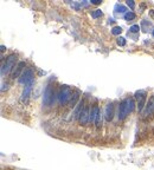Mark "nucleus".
I'll return each mask as SVG.
<instances>
[{
    "mask_svg": "<svg viewBox=\"0 0 154 170\" xmlns=\"http://www.w3.org/2000/svg\"><path fill=\"white\" fill-rule=\"evenodd\" d=\"M89 118H90V108L88 104H85L82 112L78 117V121H80V124L81 125H86L89 123Z\"/></svg>",
    "mask_w": 154,
    "mask_h": 170,
    "instance_id": "nucleus-6",
    "label": "nucleus"
},
{
    "mask_svg": "<svg viewBox=\"0 0 154 170\" xmlns=\"http://www.w3.org/2000/svg\"><path fill=\"white\" fill-rule=\"evenodd\" d=\"M103 15V12L101 11V9H95V11L91 12V17L93 18H100Z\"/></svg>",
    "mask_w": 154,
    "mask_h": 170,
    "instance_id": "nucleus-16",
    "label": "nucleus"
},
{
    "mask_svg": "<svg viewBox=\"0 0 154 170\" xmlns=\"http://www.w3.org/2000/svg\"><path fill=\"white\" fill-rule=\"evenodd\" d=\"M100 114V108L97 105H94L93 109H91V111H90V118H89V122L90 123H95L96 121V117H97V115Z\"/></svg>",
    "mask_w": 154,
    "mask_h": 170,
    "instance_id": "nucleus-11",
    "label": "nucleus"
},
{
    "mask_svg": "<svg viewBox=\"0 0 154 170\" xmlns=\"http://www.w3.org/2000/svg\"><path fill=\"white\" fill-rule=\"evenodd\" d=\"M153 103H154V98H153Z\"/></svg>",
    "mask_w": 154,
    "mask_h": 170,
    "instance_id": "nucleus-26",
    "label": "nucleus"
},
{
    "mask_svg": "<svg viewBox=\"0 0 154 170\" xmlns=\"http://www.w3.org/2000/svg\"><path fill=\"white\" fill-rule=\"evenodd\" d=\"M78 98H80V91H75V92H72V97H71V99H70V102H69V106L72 109V108H75L77 104V101H78Z\"/></svg>",
    "mask_w": 154,
    "mask_h": 170,
    "instance_id": "nucleus-13",
    "label": "nucleus"
},
{
    "mask_svg": "<svg viewBox=\"0 0 154 170\" xmlns=\"http://www.w3.org/2000/svg\"><path fill=\"white\" fill-rule=\"evenodd\" d=\"M135 98L138 99V110L139 112H142L143 108L146 105V99H147V95L145 91H138L135 93Z\"/></svg>",
    "mask_w": 154,
    "mask_h": 170,
    "instance_id": "nucleus-7",
    "label": "nucleus"
},
{
    "mask_svg": "<svg viewBox=\"0 0 154 170\" xmlns=\"http://www.w3.org/2000/svg\"><path fill=\"white\" fill-rule=\"evenodd\" d=\"M135 108V102L133 98H126L119 105V119L123 121Z\"/></svg>",
    "mask_w": 154,
    "mask_h": 170,
    "instance_id": "nucleus-1",
    "label": "nucleus"
},
{
    "mask_svg": "<svg viewBox=\"0 0 154 170\" xmlns=\"http://www.w3.org/2000/svg\"><path fill=\"white\" fill-rule=\"evenodd\" d=\"M1 60H3V64H1V76H5V75L11 72L12 69H14L16 62H17V56L16 54L8 56V58L6 59V63H4V59H1Z\"/></svg>",
    "mask_w": 154,
    "mask_h": 170,
    "instance_id": "nucleus-3",
    "label": "nucleus"
},
{
    "mask_svg": "<svg viewBox=\"0 0 154 170\" xmlns=\"http://www.w3.org/2000/svg\"><path fill=\"white\" fill-rule=\"evenodd\" d=\"M153 37H154V30H153Z\"/></svg>",
    "mask_w": 154,
    "mask_h": 170,
    "instance_id": "nucleus-25",
    "label": "nucleus"
},
{
    "mask_svg": "<svg viewBox=\"0 0 154 170\" xmlns=\"http://www.w3.org/2000/svg\"><path fill=\"white\" fill-rule=\"evenodd\" d=\"M83 108H84V102H83V101H80L78 103H77V106H76L75 111H74V118H78V117H80Z\"/></svg>",
    "mask_w": 154,
    "mask_h": 170,
    "instance_id": "nucleus-12",
    "label": "nucleus"
},
{
    "mask_svg": "<svg viewBox=\"0 0 154 170\" xmlns=\"http://www.w3.org/2000/svg\"><path fill=\"white\" fill-rule=\"evenodd\" d=\"M121 32H122V27H120V26H115V27H113V30H111V33L115 34V36L120 34Z\"/></svg>",
    "mask_w": 154,
    "mask_h": 170,
    "instance_id": "nucleus-17",
    "label": "nucleus"
},
{
    "mask_svg": "<svg viewBox=\"0 0 154 170\" xmlns=\"http://www.w3.org/2000/svg\"><path fill=\"white\" fill-rule=\"evenodd\" d=\"M24 67H25V62H19V63L16 65V67L13 69V71H12V73H11V78H12V79H16V78L19 79V76H20V73L24 72V71H23Z\"/></svg>",
    "mask_w": 154,
    "mask_h": 170,
    "instance_id": "nucleus-8",
    "label": "nucleus"
},
{
    "mask_svg": "<svg viewBox=\"0 0 154 170\" xmlns=\"http://www.w3.org/2000/svg\"><path fill=\"white\" fill-rule=\"evenodd\" d=\"M32 85H33V84L25 85V89H24V91H23V93H22V97H20V101H22L23 103L27 101L28 96H30V93H31V91H32Z\"/></svg>",
    "mask_w": 154,
    "mask_h": 170,
    "instance_id": "nucleus-10",
    "label": "nucleus"
},
{
    "mask_svg": "<svg viewBox=\"0 0 154 170\" xmlns=\"http://www.w3.org/2000/svg\"><path fill=\"white\" fill-rule=\"evenodd\" d=\"M71 97H72V91H71V89H70L69 86H66V85L61 86L58 93H57V99H58L59 104H61V105H66V104H69Z\"/></svg>",
    "mask_w": 154,
    "mask_h": 170,
    "instance_id": "nucleus-2",
    "label": "nucleus"
},
{
    "mask_svg": "<svg viewBox=\"0 0 154 170\" xmlns=\"http://www.w3.org/2000/svg\"><path fill=\"white\" fill-rule=\"evenodd\" d=\"M116 8L119 9L118 12H120V13H124V14L127 13V12H126V7H124V6H122V5H120V6H116Z\"/></svg>",
    "mask_w": 154,
    "mask_h": 170,
    "instance_id": "nucleus-21",
    "label": "nucleus"
},
{
    "mask_svg": "<svg viewBox=\"0 0 154 170\" xmlns=\"http://www.w3.org/2000/svg\"><path fill=\"white\" fill-rule=\"evenodd\" d=\"M149 14H151V15L154 18V9H151V11H149Z\"/></svg>",
    "mask_w": 154,
    "mask_h": 170,
    "instance_id": "nucleus-24",
    "label": "nucleus"
},
{
    "mask_svg": "<svg viewBox=\"0 0 154 170\" xmlns=\"http://www.w3.org/2000/svg\"><path fill=\"white\" fill-rule=\"evenodd\" d=\"M5 50H6V46H5V45H1V46H0V51H1V52H4Z\"/></svg>",
    "mask_w": 154,
    "mask_h": 170,
    "instance_id": "nucleus-23",
    "label": "nucleus"
},
{
    "mask_svg": "<svg viewBox=\"0 0 154 170\" xmlns=\"http://www.w3.org/2000/svg\"><path fill=\"white\" fill-rule=\"evenodd\" d=\"M129 31H130L132 33H138V32L140 31V26H139V25H133V26H130Z\"/></svg>",
    "mask_w": 154,
    "mask_h": 170,
    "instance_id": "nucleus-18",
    "label": "nucleus"
},
{
    "mask_svg": "<svg viewBox=\"0 0 154 170\" xmlns=\"http://www.w3.org/2000/svg\"><path fill=\"white\" fill-rule=\"evenodd\" d=\"M55 90L52 87V85H47L46 89H45V91H44V97H43V104L44 105H51L53 102H55Z\"/></svg>",
    "mask_w": 154,
    "mask_h": 170,
    "instance_id": "nucleus-4",
    "label": "nucleus"
},
{
    "mask_svg": "<svg viewBox=\"0 0 154 170\" xmlns=\"http://www.w3.org/2000/svg\"><path fill=\"white\" fill-rule=\"evenodd\" d=\"M102 112L100 111V114L97 115V117H96V121H95V125L97 126V128H100L101 126V124H102Z\"/></svg>",
    "mask_w": 154,
    "mask_h": 170,
    "instance_id": "nucleus-15",
    "label": "nucleus"
},
{
    "mask_svg": "<svg viewBox=\"0 0 154 170\" xmlns=\"http://www.w3.org/2000/svg\"><path fill=\"white\" fill-rule=\"evenodd\" d=\"M116 43H118V45H120V46H124V45H126V39H124L123 37H119L118 40H116Z\"/></svg>",
    "mask_w": 154,
    "mask_h": 170,
    "instance_id": "nucleus-19",
    "label": "nucleus"
},
{
    "mask_svg": "<svg viewBox=\"0 0 154 170\" xmlns=\"http://www.w3.org/2000/svg\"><path fill=\"white\" fill-rule=\"evenodd\" d=\"M102 1L101 0H90V4H93V5H100Z\"/></svg>",
    "mask_w": 154,
    "mask_h": 170,
    "instance_id": "nucleus-22",
    "label": "nucleus"
},
{
    "mask_svg": "<svg viewBox=\"0 0 154 170\" xmlns=\"http://www.w3.org/2000/svg\"><path fill=\"white\" fill-rule=\"evenodd\" d=\"M134 19H135V14H134L133 12H127L126 14H124V20L130 22V20H134Z\"/></svg>",
    "mask_w": 154,
    "mask_h": 170,
    "instance_id": "nucleus-14",
    "label": "nucleus"
},
{
    "mask_svg": "<svg viewBox=\"0 0 154 170\" xmlns=\"http://www.w3.org/2000/svg\"><path fill=\"white\" fill-rule=\"evenodd\" d=\"M126 4H127V6H128L130 9H134V8H135V3H134L133 0H128V1H127Z\"/></svg>",
    "mask_w": 154,
    "mask_h": 170,
    "instance_id": "nucleus-20",
    "label": "nucleus"
},
{
    "mask_svg": "<svg viewBox=\"0 0 154 170\" xmlns=\"http://www.w3.org/2000/svg\"><path fill=\"white\" fill-rule=\"evenodd\" d=\"M33 71L31 69H26L25 71L22 73V76L19 77L18 82L20 84H25V85H28V84H33Z\"/></svg>",
    "mask_w": 154,
    "mask_h": 170,
    "instance_id": "nucleus-5",
    "label": "nucleus"
},
{
    "mask_svg": "<svg viewBox=\"0 0 154 170\" xmlns=\"http://www.w3.org/2000/svg\"><path fill=\"white\" fill-rule=\"evenodd\" d=\"M104 117H105V121L107 122H110L113 119V117H114V104L113 103H109L107 106H105Z\"/></svg>",
    "mask_w": 154,
    "mask_h": 170,
    "instance_id": "nucleus-9",
    "label": "nucleus"
}]
</instances>
